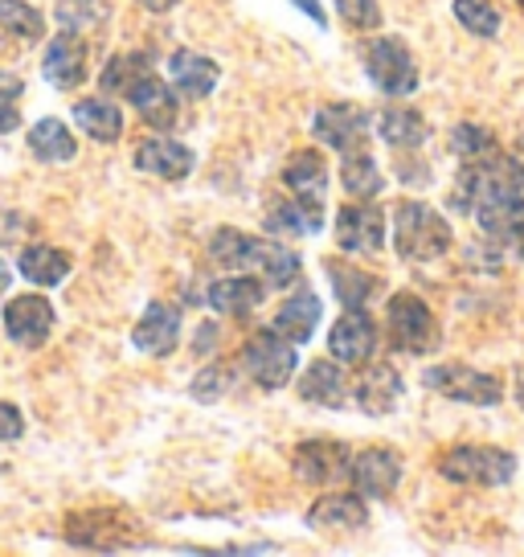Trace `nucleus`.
Returning a JSON list of instances; mask_svg holds the SVG:
<instances>
[{
	"label": "nucleus",
	"mask_w": 524,
	"mask_h": 557,
	"mask_svg": "<svg viewBox=\"0 0 524 557\" xmlns=\"http://www.w3.org/2000/svg\"><path fill=\"white\" fill-rule=\"evenodd\" d=\"M524 173L512 157L488 152L479 160H467V169L459 173V185L451 193V206L472 213V209L488 206V201H504V197H521Z\"/></svg>",
	"instance_id": "f257e3e1"
},
{
	"label": "nucleus",
	"mask_w": 524,
	"mask_h": 557,
	"mask_svg": "<svg viewBox=\"0 0 524 557\" xmlns=\"http://www.w3.org/2000/svg\"><path fill=\"white\" fill-rule=\"evenodd\" d=\"M394 243L406 262H435L451 250V226L438 209L422 201H402L394 209Z\"/></svg>",
	"instance_id": "f03ea898"
},
{
	"label": "nucleus",
	"mask_w": 524,
	"mask_h": 557,
	"mask_svg": "<svg viewBox=\"0 0 524 557\" xmlns=\"http://www.w3.org/2000/svg\"><path fill=\"white\" fill-rule=\"evenodd\" d=\"M438 471L451 484H475V487H500L516 475V459L500 447H454L438 459Z\"/></svg>",
	"instance_id": "7ed1b4c3"
},
{
	"label": "nucleus",
	"mask_w": 524,
	"mask_h": 557,
	"mask_svg": "<svg viewBox=\"0 0 524 557\" xmlns=\"http://www.w3.org/2000/svg\"><path fill=\"white\" fill-rule=\"evenodd\" d=\"M296 345L279 336V332H254L242 348V366L246 373L262 385V389H283V385L296 377Z\"/></svg>",
	"instance_id": "20e7f679"
},
{
	"label": "nucleus",
	"mask_w": 524,
	"mask_h": 557,
	"mask_svg": "<svg viewBox=\"0 0 524 557\" xmlns=\"http://www.w3.org/2000/svg\"><path fill=\"white\" fill-rule=\"evenodd\" d=\"M66 541L87 545V549H127L140 541V529L120 508H90V512H74L66 521Z\"/></svg>",
	"instance_id": "39448f33"
},
{
	"label": "nucleus",
	"mask_w": 524,
	"mask_h": 557,
	"mask_svg": "<svg viewBox=\"0 0 524 557\" xmlns=\"http://www.w3.org/2000/svg\"><path fill=\"white\" fill-rule=\"evenodd\" d=\"M365 70L369 78H373V87L382 90V95H410V90L419 87V66H414V58L406 50L398 37H377V41H369L365 46Z\"/></svg>",
	"instance_id": "423d86ee"
},
{
	"label": "nucleus",
	"mask_w": 524,
	"mask_h": 557,
	"mask_svg": "<svg viewBox=\"0 0 524 557\" xmlns=\"http://www.w3.org/2000/svg\"><path fill=\"white\" fill-rule=\"evenodd\" d=\"M389 341L394 348H402V352H431L438 345V324H435V312L422 304L419 296H410V292H398V296L389 299Z\"/></svg>",
	"instance_id": "0eeeda50"
},
{
	"label": "nucleus",
	"mask_w": 524,
	"mask_h": 557,
	"mask_svg": "<svg viewBox=\"0 0 524 557\" xmlns=\"http://www.w3.org/2000/svg\"><path fill=\"white\" fill-rule=\"evenodd\" d=\"M426 389H435L451 401H467V406H496L504 398V385L491 373H479V369L467 366H435L422 373Z\"/></svg>",
	"instance_id": "6e6552de"
},
{
	"label": "nucleus",
	"mask_w": 524,
	"mask_h": 557,
	"mask_svg": "<svg viewBox=\"0 0 524 557\" xmlns=\"http://www.w3.org/2000/svg\"><path fill=\"white\" fill-rule=\"evenodd\" d=\"M312 136L320 144H328L336 152H357L369 136V111L352 103H333V107H320L312 120Z\"/></svg>",
	"instance_id": "1a4fd4ad"
},
{
	"label": "nucleus",
	"mask_w": 524,
	"mask_h": 557,
	"mask_svg": "<svg viewBox=\"0 0 524 557\" xmlns=\"http://www.w3.org/2000/svg\"><path fill=\"white\" fill-rule=\"evenodd\" d=\"M349 475L361 496L385 500V496H394V487L402 484V455L385 451V447H369L357 459H349Z\"/></svg>",
	"instance_id": "9d476101"
},
{
	"label": "nucleus",
	"mask_w": 524,
	"mask_h": 557,
	"mask_svg": "<svg viewBox=\"0 0 524 557\" xmlns=\"http://www.w3.org/2000/svg\"><path fill=\"white\" fill-rule=\"evenodd\" d=\"M4 332H9V341H17L25 348L46 345L53 332V304L41 296L9 299V308H4Z\"/></svg>",
	"instance_id": "9b49d317"
},
{
	"label": "nucleus",
	"mask_w": 524,
	"mask_h": 557,
	"mask_svg": "<svg viewBox=\"0 0 524 557\" xmlns=\"http://www.w3.org/2000/svg\"><path fill=\"white\" fill-rule=\"evenodd\" d=\"M373 348H377V329L361 308H349L328 332V352L345 366H365Z\"/></svg>",
	"instance_id": "f8f14e48"
},
{
	"label": "nucleus",
	"mask_w": 524,
	"mask_h": 557,
	"mask_svg": "<svg viewBox=\"0 0 524 557\" xmlns=\"http://www.w3.org/2000/svg\"><path fill=\"white\" fill-rule=\"evenodd\" d=\"M336 243L349 255H373L385 246V213L377 206H345L336 218Z\"/></svg>",
	"instance_id": "ddd939ff"
},
{
	"label": "nucleus",
	"mask_w": 524,
	"mask_h": 557,
	"mask_svg": "<svg viewBox=\"0 0 524 557\" xmlns=\"http://www.w3.org/2000/svg\"><path fill=\"white\" fill-rule=\"evenodd\" d=\"M291 468H296L299 480H308V484H328V480L349 471V447H345V443H333V438H308V443H299L296 455H291Z\"/></svg>",
	"instance_id": "4468645a"
},
{
	"label": "nucleus",
	"mask_w": 524,
	"mask_h": 557,
	"mask_svg": "<svg viewBox=\"0 0 524 557\" xmlns=\"http://www.w3.org/2000/svg\"><path fill=\"white\" fill-rule=\"evenodd\" d=\"M180 341V312L173 304H148L140 324L132 329V345L148 352V357H169Z\"/></svg>",
	"instance_id": "2eb2a0df"
},
{
	"label": "nucleus",
	"mask_w": 524,
	"mask_h": 557,
	"mask_svg": "<svg viewBox=\"0 0 524 557\" xmlns=\"http://www.w3.org/2000/svg\"><path fill=\"white\" fill-rule=\"evenodd\" d=\"M41 74L50 78L53 87H78L87 78V46L83 37L62 29V37H53L50 50H46V62H41Z\"/></svg>",
	"instance_id": "dca6fc26"
},
{
	"label": "nucleus",
	"mask_w": 524,
	"mask_h": 557,
	"mask_svg": "<svg viewBox=\"0 0 524 557\" xmlns=\"http://www.w3.org/2000/svg\"><path fill=\"white\" fill-rule=\"evenodd\" d=\"M136 169L148 176H160V181H180V176L192 173V152L176 139H144L136 148Z\"/></svg>",
	"instance_id": "f3484780"
},
{
	"label": "nucleus",
	"mask_w": 524,
	"mask_h": 557,
	"mask_svg": "<svg viewBox=\"0 0 524 557\" xmlns=\"http://www.w3.org/2000/svg\"><path fill=\"white\" fill-rule=\"evenodd\" d=\"M308 524L320 533H357L369 524V508L361 496H324L312 505Z\"/></svg>",
	"instance_id": "a211bd4d"
},
{
	"label": "nucleus",
	"mask_w": 524,
	"mask_h": 557,
	"mask_svg": "<svg viewBox=\"0 0 524 557\" xmlns=\"http://www.w3.org/2000/svg\"><path fill=\"white\" fill-rule=\"evenodd\" d=\"M266 230H275V234H320L324 230V201H315V197L275 201L266 213Z\"/></svg>",
	"instance_id": "6ab92c4d"
},
{
	"label": "nucleus",
	"mask_w": 524,
	"mask_h": 557,
	"mask_svg": "<svg viewBox=\"0 0 524 557\" xmlns=\"http://www.w3.org/2000/svg\"><path fill=\"white\" fill-rule=\"evenodd\" d=\"M398 398H402V377H398L394 366H373L361 373V382H357V406L365 414H389L398 406Z\"/></svg>",
	"instance_id": "aec40b11"
},
{
	"label": "nucleus",
	"mask_w": 524,
	"mask_h": 557,
	"mask_svg": "<svg viewBox=\"0 0 524 557\" xmlns=\"http://www.w3.org/2000/svg\"><path fill=\"white\" fill-rule=\"evenodd\" d=\"M266 296V283L250 275H226L210 287V308L226 315H250Z\"/></svg>",
	"instance_id": "412c9836"
},
{
	"label": "nucleus",
	"mask_w": 524,
	"mask_h": 557,
	"mask_svg": "<svg viewBox=\"0 0 524 557\" xmlns=\"http://www.w3.org/2000/svg\"><path fill=\"white\" fill-rule=\"evenodd\" d=\"M169 74H173V83L185 90L189 99H205V95L217 87V78H222V70H217L213 58L192 53V50H176L173 62H169Z\"/></svg>",
	"instance_id": "4be33fe9"
},
{
	"label": "nucleus",
	"mask_w": 524,
	"mask_h": 557,
	"mask_svg": "<svg viewBox=\"0 0 524 557\" xmlns=\"http://www.w3.org/2000/svg\"><path fill=\"white\" fill-rule=\"evenodd\" d=\"M299 398L312 401V406H345L349 398V382H345V373L333 366V361H312V366L303 369V377H299Z\"/></svg>",
	"instance_id": "5701e85b"
},
{
	"label": "nucleus",
	"mask_w": 524,
	"mask_h": 557,
	"mask_svg": "<svg viewBox=\"0 0 524 557\" xmlns=\"http://www.w3.org/2000/svg\"><path fill=\"white\" fill-rule=\"evenodd\" d=\"M127 99H132V107L144 115V123H152V127H173L176 123L173 90L164 87L157 74H144L140 83L127 90Z\"/></svg>",
	"instance_id": "b1692460"
},
{
	"label": "nucleus",
	"mask_w": 524,
	"mask_h": 557,
	"mask_svg": "<svg viewBox=\"0 0 524 557\" xmlns=\"http://www.w3.org/2000/svg\"><path fill=\"white\" fill-rule=\"evenodd\" d=\"M210 259L226 271H242V267H259L262 259V238H250L242 230H213L210 238Z\"/></svg>",
	"instance_id": "393cba45"
},
{
	"label": "nucleus",
	"mask_w": 524,
	"mask_h": 557,
	"mask_svg": "<svg viewBox=\"0 0 524 557\" xmlns=\"http://www.w3.org/2000/svg\"><path fill=\"white\" fill-rule=\"evenodd\" d=\"M283 185L296 193V197H315L324 201L328 189V164L320 152H296V157L283 164Z\"/></svg>",
	"instance_id": "a878e982"
},
{
	"label": "nucleus",
	"mask_w": 524,
	"mask_h": 557,
	"mask_svg": "<svg viewBox=\"0 0 524 557\" xmlns=\"http://www.w3.org/2000/svg\"><path fill=\"white\" fill-rule=\"evenodd\" d=\"M315 324H320V299L312 292H299V296H291L283 304L271 329L279 332V336H287L291 345H303V341H312Z\"/></svg>",
	"instance_id": "bb28decb"
},
{
	"label": "nucleus",
	"mask_w": 524,
	"mask_h": 557,
	"mask_svg": "<svg viewBox=\"0 0 524 557\" xmlns=\"http://www.w3.org/2000/svg\"><path fill=\"white\" fill-rule=\"evenodd\" d=\"M17 271L37 287H58L62 278L71 275V259L62 250H53V246H29V250H21Z\"/></svg>",
	"instance_id": "cd10ccee"
},
{
	"label": "nucleus",
	"mask_w": 524,
	"mask_h": 557,
	"mask_svg": "<svg viewBox=\"0 0 524 557\" xmlns=\"http://www.w3.org/2000/svg\"><path fill=\"white\" fill-rule=\"evenodd\" d=\"M377 132L389 148H422L426 144V120H422L419 111H410V107H389L382 111V120H377Z\"/></svg>",
	"instance_id": "c85d7f7f"
},
{
	"label": "nucleus",
	"mask_w": 524,
	"mask_h": 557,
	"mask_svg": "<svg viewBox=\"0 0 524 557\" xmlns=\"http://www.w3.org/2000/svg\"><path fill=\"white\" fill-rule=\"evenodd\" d=\"M484 234L500 238V243H516L524 234V201L521 197H504V201H488V206L475 209Z\"/></svg>",
	"instance_id": "c756f323"
},
{
	"label": "nucleus",
	"mask_w": 524,
	"mask_h": 557,
	"mask_svg": "<svg viewBox=\"0 0 524 557\" xmlns=\"http://www.w3.org/2000/svg\"><path fill=\"white\" fill-rule=\"evenodd\" d=\"M29 152H34L37 160H46V164H62V160H74L78 144H74L71 127L62 120H41V123H34V132H29Z\"/></svg>",
	"instance_id": "7c9ffc66"
},
{
	"label": "nucleus",
	"mask_w": 524,
	"mask_h": 557,
	"mask_svg": "<svg viewBox=\"0 0 524 557\" xmlns=\"http://www.w3.org/2000/svg\"><path fill=\"white\" fill-rule=\"evenodd\" d=\"M74 120H78V127H83L90 139H99V144H115V139L123 136V111H115V107L103 103V99H83V103H74Z\"/></svg>",
	"instance_id": "2f4dec72"
},
{
	"label": "nucleus",
	"mask_w": 524,
	"mask_h": 557,
	"mask_svg": "<svg viewBox=\"0 0 524 557\" xmlns=\"http://www.w3.org/2000/svg\"><path fill=\"white\" fill-rule=\"evenodd\" d=\"M324 271L333 278V292L345 308H365V299L377 292V278L365 275V271H357V267H345V262L333 259V262H324Z\"/></svg>",
	"instance_id": "473e14b6"
},
{
	"label": "nucleus",
	"mask_w": 524,
	"mask_h": 557,
	"mask_svg": "<svg viewBox=\"0 0 524 557\" xmlns=\"http://www.w3.org/2000/svg\"><path fill=\"white\" fill-rule=\"evenodd\" d=\"M340 181H345V189L352 197H377L382 193V169H377V160L369 157V152H345V164H340Z\"/></svg>",
	"instance_id": "72a5a7b5"
},
{
	"label": "nucleus",
	"mask_w": 524,
	"mask_h": 557,
	"mask_svg": "<svg viewBox=\"0 0 524 557\" xmlns=\"http://www.w3.org/2000/svg\"><path fill=\"white\" fill-rule=\"evenodd\" d=\"M107 13H111L107 0H62V4L53 9L58 25L71 29V34H90V29L107 25Z\"/></svg>",
	"instance_id": "f704fd0d"
},
{
	"label": "nucleus",
	"mask_w": 524,
	"mask_h": 557,
	"mask_svg": "<svg viewBox=\"0 0 524 557\" xmlns=\"http://www.w3.org/2000/svg\"><path fill=\"white\" fill-rule=\"evenodd\" d=\"M0 29L13 37H25V41H41L46 17L25 0H0Z\"/></svg>",
	"instance_id": "c9c22d12"
},
{
	"label": "nucleus",
	"mask_w": 524,
	"mask_h": 557,
	"mask_svg": "<svg viewBox=\"0 0 524 557\" xmlns=\"http://www.w3.org/2000/svg\"><path fill=\"white\" fill-rule=\"evenodd\" d=\"M299 255L296 250H287L283 243H262V259H259V271L266 275V287H291L299 275Z\"/></svg>",
	"instance_id": "e433bc0d"
},
{
	"label": "nucleus",
	"mask_w": 524,
	"mask_h": 557,
	"mask_svg": "<svg viewBox=\"0 0 524 557\" xmlns=\"http://www.w3.org/2000/svg\"><path fill=\"white\" fill-rule=\"evenodd\" d=\"M144 74H152V58H148V53H127V58H115V62H107L103 87L115 90V95H127V90L140 83Z\"/></svg>",
	"instance_id": "4c0bfd02"
},
{
	"label": "nucleus",
	"mask_w": 524,
	"mask_h": 557,
	"mask_svg": "<svg viewBox=\"0 0 524 557\" xmlns=\"http://www.w3.org/2000/svg\"><path fill=\"white\" fill-rule=\"evenodd\" d=\"M454 17L475 37L500 34V13H496V4H488V0H454Z\"/></svg>",
	"instance_id": "58836bf2"
},
{
	"label": "nucleus",
	"mask_w": 524,
	"mask_h": 557,
	"mask_svg": "<svg viewBox=\"0 0 524 557\" xmlns=\"http://www.w3.org/2000/svg\"><path fill=\"white\" fill-rule=\"evenodd\" d=\"M451 152L459 160H479L496 152V136H491L488 127H475V123H459L451 132Z\"/></svg>",
	"instance_id": "ea45409f"
},
{
	"label": "nucleus",
	"mask_w": 524,
	"mask_h": 557,
	"mask_svg": "<svg viewBox=\"0 0 524 557\" xmlns=\"http://www.w3.org/2000/svg\"><path fill=\"white\" fill-rule=\"evenodd\" d=\"M226 389H234V373H229L226 366H210V369H201L197 377H192L189 385V394L197 401H217Z\"/></svg>",
	"instance_id": "a19ab883"
},
{
	"label": "nucleus",
	"mask_w": 524,
	"mask_h": 557,
	"mask_svg": "<svg viewBox=\"0 0 524 557\" xmlns=\"http://www.w3.org/2000/svg\"><path fill=\"white\" fill-rule=\"evenodd\" d=\"M336 13L349 21L352 29H377L382 25L377 0H336Z\"/></svg>",
	"instance_id": "79ce46f5"
},
{
	"label": "nucleus",
	"mask_w": 524,
	"mask_h": 557,
	"mask_svg": "<svg viewBox=\"0 0 524 557\" xmlns=\"http://www.w3.org/2000/svg\"><path fill=\"white\" fill-rule=\"evenodd\" d=\"M17 95H21L17 78H13V74H0V136H4V132H17L21 127Z\"/></svg>",
	"instance_id": "37998d69"
},
{
	"label": "nucleus",
	"mask_w": 524,
	"mask_h": 557,
	"mask_svg": "<svg viewBox=\"0 0 524 557\" xmlns=\"http://www.w3.org/2000/svg\"><path fill=\"white\" fill-rule=\"evenodd\" d=\"M25 435V418L13 401H0V443H17Z\"/></svg>",
	"instance_id": "c03bdc74"
},
{
	"label": "nucleus",
	"mask_w": 524,
	"mask_h": 557,
	"mask_svg": "<svg viewBox=\"0 0 524 557\" xmlns=\"http://www.w3.org/2000/svg\"><path fill=\"white\" fill-rule=\"evenodd\" d=\"M299 9H303V13H308V17L315 21V25H328V17H324V9H320V4H315V0H296Z\"/></svg>",
	"instance_id": "a18cd8bd"
},
{
	"label": "nucleus",
	"mask_w": 524,
	"mask_h": 557,
	"mask_svg": "<svg viewBox=\"0 0 524 557\" xmlns=\"http://www.w3.org/2000/svg\"><path fill=\"white\" fill-rule=\"evenodd\" d=\"M144 9H152V13H169L173 4H180V0H140Z\"/></svg>",
	"instance_id": "49530a36"
},
{
	"label": "nucleus",
	"mask_w": 524,
	"mask_h": 557,
	"mask_svg": "<svg viewBox=\"0 0 524 557\" xmlns=\"http://www.w3.org/2000/svg\"><path fill=\"white\" fill-rule=\"evenodd\" d=\"M9 283H13V275H9V267H4V259H0V296L9 292Z\"/></svg>",
	"instance_id": "de8ad7c7"
},
{
	"label": "nucleus",
	"mask_w": 524,
	"mask_h": 557,
	"mask_svg": "<svg viewBox=\"0 0 524 557\" xmlns=\"http://www.w3.org/2000/svg\"><path fill=\"white\" fill-rule=\"evenodd\" d=\"M516 401L524 406V373H521V382H516Z\"/></svg>",
	"instance_id": "09e8293b"
},
{
	"label": "nucleus",
	"mask_w": 524,
	"mask_h": 557,
	"mask_svg": "<svg viewBox=\"0 0 524 557\" xmlns=\"http://www.w3.org/2000/svg\"><path fill=\"white\" fill-rule=\"evenodd\" d=\"M512 246H516V255H521V262H524V234H521V238H516Z\"/></svg>",
	"instance_id": "8fccbe9b"
},
{
	"label": "nucleus",
	"mask_w": 524,
	"mask_h": 557,
	"mask_svg": "<svg viewBox=\"0 0 524 557\" xmlns=\"http://www.w3.org/2000/svg\"><path fill=\"white\" fill-rule=\"evenodd\" d=\"M516 4H524V0H516Z\"/></svg>",
	"instance_id": "3c124183"
}]
</instances>
